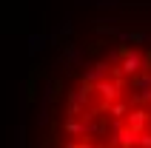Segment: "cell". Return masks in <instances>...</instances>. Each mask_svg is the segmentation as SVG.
Segmentation results:
<instances>
[{
    "mask_svg": "<svg viewBox=\"0 0 151 148\" xmlns=\"http://www.w3.org/2000/svg\"><path fill=\"white\" fill-rule=\"evenodd\" d=\"M140 148H151V134H140Z\"/></svg>",
    "mask_w": 151,
    "mask_h": 148,
    "instance_id": "5",
    "label": "cell"
},
{
    "mask_svg": "<svg viewBox=\"0 0 151 148\" xmlns=\"http://www.w3.org/2000/svg\"><path fill=\"white\" fill-rule=\"evenodd\" d=\"M143 71H151V51L145 54V66H143Z\"/></svg>",
    "mask_w": 151,
    "mask_h": 148,
    "instance_id": "6",
    "label": "cell"
},
{
    "mask_svg": "<svg viewBox=\"0 0 151 148\" xmlns=\"http://www.w3.org/2000/svg\"><path fill=\"white\" fill-rule=\"evenodd\" d=\"M126 88L123 83L111 80V77H106V80H100L97 85H94V94L100 97V103H106V106H111V103H117L120 100V91Z\"/></svg>",
    "mask_w": 151,
    "mask_h": 148,
    "instance_id": "2",
    "label": "cell"
},
{
    "mask_svg": "<svg viewBox=\"0 0 151 148\" xmlns=\"http://www.w3.org/2000/svg\"><path fill=\"white\" fill-rule=\"evenodd\" d=\"M120 71L126 77H137L143 74V66H145V54L140 49H120Z\"/></svg>",
    "mask_w": 151,
    "mask_h": 148,
    "instance_id": "1",
    "label": "cell"
},
{
    "mask_svg": "<svg viewBox=\"0 0 151 148\" xmlns=\"http://www.w3.org/2000/svg\"><path fill=\"white\" fill-rule=\"evenodd\" d=\"M148 120H151V111H148V108H137V106H131V111L126 114V120H123V123H126L128 128H134V131L143 134V131H145V125H148Z\"/></svg>",
    "mask_w": 151,
    "mask_h": 148,
    "instance_id": "3",
    "label": "cell"
},
{
    "mask_svg": "<svg viewBox=\"0 0 151 148\" xmlns=\"http://www.w3.org/2000/svg\"><path fill=\"white\" fill-rule=\"evenodd\" d=\"M111 148H140V131L123 125V128L117 131V137L111 140Z\"/></svg>",
    "mask_w": 151,
    "mask_h": 148,
    "instance_id": "4",
    "label": "cell"
},
{
    "mask_svg": "<svg viewBox=\"0 0 151 148\" xmlns=\"http://www.w3.org/2000/svg\"><path fill=\"white\" fill-rule=\"evenodd\" d=\"M74 148H94V145H91V142H88V140H86V142H77Z\"/></svg>",
    "mask_w": 151,
    "mask_h": 148,
    "instance_id": "7",
    "label": "cell"
}]
</instances>
